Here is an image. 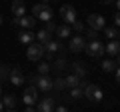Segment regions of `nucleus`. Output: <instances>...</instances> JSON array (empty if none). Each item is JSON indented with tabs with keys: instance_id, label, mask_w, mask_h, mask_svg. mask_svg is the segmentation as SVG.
Instances as JSON below:
<instances>
[{
	"instance_id": "obj_16",
	"label": "nucleus",
	"mask_w": 120,
	"mask_h": 112,
	"mask_svg": "<svg viewBox=\"0 0 120 112\" xmlns=\"http://www.w3.org/2000/svg\"><path fill=\"white\" fill-rule=\"evenodd\" d=\"M60 48H62V44H60L58 40H50V42H46V44H44V50H46L48 58H52V54H54V52H58Z\"/></svg>"
},
{
	"instance_id": "obj_10",
	"label": "nucleus",
	"mask_w": 120,
	"mask_h": 112,
	"mask_svg": "<svg viewBox=\"0 0 120 112\" xmlns=\"http://www.w3.org/2000/svg\"><path fill=\"white\" fill-rule=\"evenodd\" d=\"M56 108V102H54V96H46L38 102V110L36 112H54Z\"/></svg>"
},
{
	"instance_id": "obj_15",
	"label": "nucleus",
	"mask_w": 120,
	"mask_h": 112,
	"mask_svg": "<svg viewBox=\"0 0 120 112\" xmlns=\"http://www.w3.org/2000/svg\"><path fill=\"white\" fill-rule=\"evenodd\" d=\"M34 40H36V32L24 30V32H20V34H18V42H20V44H26V46H28V44H32Z\"/></svg>"
},
{
	"instance_id": "obj_30",
	"label": "nucleus",
	"mask_w": 120,
	"mask_h": 112,
	"mask_svg": "<svg viewBox=\"0 0 120 112\" xmlns=\"http://www.w3.org/2000/svg\"><path fill=\"white\" fill-rule=\"evenodd\" d=\"M44 30H48L52 34V32H56V24H54V20H50V22H46V26H44Z\"/></svg>"
},
{
	"instance_id": "obj_35",
	"label": "nucleus",
	"mask_w": 120,
	"mask_h": 112,
	"mask_svg": "<svg viewBox=\"0 0 120 112\" xmlns=\"http://www.w3.org/2000/svg\"><path fill=\"white\" fill-rule=\"evenodd\" d=\"M24 112H36V110H34V108H32V106H28V108H26Z\"/></svg>"
},
{
	"instance_id": "obj_9",
	"label": "nucleus",
	"mask_w": 120,
	"mask_h": 112,
	"mask_svg": "<svg viewBox=\"0 0 120 112\" xmlns=\"http://www.w3.org/2000/svg\"><path fill=\"white\" fill-rule=\"evenodd\" d=\"M22 100H24L26 106H34L36 100H38V88L36 86H28L24 90V96H22Z\"/></svg>"
},
{
	"instance_id": "obj_43",
	"label": "nucleus",
	"mask_w": 120,
	"mask_h": 112,
	"mask_svg": "<svg viewBox=\"0 0 120 112\" xmlns=\"http://www.w3.org/2000/svg\"><path fill=\"white\" fill-rule=\"evenodd\" d=\"M0 94H2V86H0Z\"/></svg>"
},
{
	"instance_id": "obj_20",
	"label": "nucleus",
	"mask_w": 120,
	"mask_h": 112,
	"mask_svg": "<svg viewBox=\"0 0 120 112\" xmlns=\"http://www.w3.org/2000/svg\"><path fill=\"white\" fill-rule=\"evenodd\" d=\"M70 32H72V28H70L68 24H62V26H56V36L58 38H68Z\"/></svg>"
},
{
	"instance_id": "obj_23",
	"label": "nucleus",
	"mask_w": 120,
	"mask_h": 112,
	"mask_svg": "<svg viewBox=\"0 0 120 112\" xmlns=\"http://www.w3.org/2000/svg\"><path fill=\"white\" fill-rule=\"evenodd\" d=\"M104 36L106 38H110V40H116V36H118V30H116L114 26H104Z\"/></svg>"
},
{
	"instance_id": "obj_22",
	"label": "nucleus",
	"mask_w": 120,
	"mask_h": 112,
	"mask_svg": "<svg viewBox=\"0 0 120 112\" xmlns=\"http://www.w3.org/2000/svg\"><path fill=\"white\" fill-rule=\"evenodd\" d=\"M2 104H4L8 110H12L14 104H16V98H14V94H4V98H2Z\"/></svg>"
},
{
	"instance_id": "obj_32",
	"label": "nucleus",
	"mask_w": 120,
	"mask_h": 112,
	"mask_svg": "<svg viewBox=\"0 0 120 112\" xmlns=\"http://www.w3.org/2000/svg\"><path fill=\"white\" fill-rule=\"evenodd\" d=\"M114 26H118V28H120V12L114 14Z\"/></svg>"
},
{
	"instance_id": "obj_1",
	"label": "nucleus",
	"mask_w": 120,
	"mask_h": 112,
	"mask_svg": "<svg viewBox=\"0 0 120 112\" xmlns=\"http://www.w3.org/2000/svg\"><path fill=\"white\" fill-rule=\"evenodd\" d=\"M30 80H32V86H36L40 92H44V94H50V92L54 90V80H52L50 76H40V74H36V76H32Z\"/></svg>"
},
{
	"instance_id": "obj_18",
	"label": "nucleus",
	"mask_w": 120,
	"mask_h": 112,
	"mask_svg": "<svg viewBox=\"0 0 120 112\" xmlns=\"http://www.w3.org/2000/svg\"><path fill=\"white\" fill-rule=\"evenodd\" d=\"M64 82H66V88H76V86H82V84H84V82L80 80V78L78 76H74V74H68V76L64 78Z\"/></svg>"
},
{
	"instance_id": "obj_36",
	"label": "nucleus",
	"mask_w": 120,
	"mask_h": 112,
	"mask_svg": "<svg viewBox=\"0 0 120 112\" xmlns=\"http://www.w3.org/2000/svg\"><path fill=\"white\" fill-rule=\"evenodd\" d=\"M0 112H4V104H2V100H0Z\"/></svg>"
},
{
	"instance_id": "obj_6",
	"label": "nucleus",
	"mask_w": 120,
	"mask_h": 112,
	"mask_svg": "<svg viewBox=\"0 0 120 112\" xmlns=\"http://www.w3.org/2000/svg\"><path fill=\"white\" fill-rule=\"evenodd\" d=\"M86 54L92 56V58H98V56L104 54V44L100 40H92V42L86 44Z\"/></svg>"
},
{
	"instance_id": "obj_19",
	"label": "nucleus",
	"mask_w": 120,
	"mask_h": 112,
	"mask_svg": "<svg viewBox=\"0 0 120 112\" xmlns=\"http://www.w3.org/2000/svg\"><path fill=\"white\" fill-rule=\"evenodd\" d=\"M84 86H86V84L76 86V88H70V90H68V98H70V100H78V98H82V96H84Z\"/></svg>"
},
{
	"instance_id": "obj_29",
	"label": "nucleus",
	"mask_w": 120,
	"mask_h": 112,
	"mask_svg": "<svg viewBox=\"0 0 120 112\" xmlns=\"http://www.w3.org/2000/svg\"><path fill=\"white\" fill-rule=\"evenodd\" d=\"M86 38H88V42H92V40H98V32L92 30V28H86Z\"/></svg>"
},
{
	"instance_id": "obj_28",
	"label": "nucleus",
	"mask_w": 120,
	"mask_h": 112,
	"mask_svg": "<svg viewBox=\"0 0 120 112\" xmlns=\"http://www.w3.org/2000/svg\"><path fill=\"white\" fill-rule=\"evenodd\" d=\"M10 76V68L6 64H0V80H8Z\"/></svg>"
},
{
	"instance_id": "obj_5",
	"label": "nucleus",
	"mask_w": 120,
	"mask_h": 112,
	"mask_svg": "<svg viewBox=\"0 0 120 112\" xmlns=\"http://www.w3.org/2000/svg\"><path fill=\"white\" fill-rule=\"evenodd\" d=\"M60 16H62L64 24H68V26H72L74 22L78 20V18H76V10H74V6H70V4L60 6Z\"/></svg>"
},
{
	"instance_id": "obj_13",
	"label": "nucleus",
	"mask_w": 120,
	"mask_h": 112,
	"mask_svg": "<svg viewBox=\"0 0 120 112\" xmlns=\"http://www.w3.org/2000/svg\"><path fill=\"white\" fill-rule=\"evenodd\" d=\"M70 66H72V74H74V76H78L80 80H82V78H86V74H88V68H86L82 62H78V60H76V62H72Z\"/></svg>"
},
{
	"instance_id": "obj_12",
	"label": "nucleus",
	"mask_w": 120,
	"mask_h": 112,
	"mask_svg": "<svg viewBox=\"0 0 120 112\" xmlns=\"http://www.w3.org/2000/svg\"><path fill=\"white\" fill-rule=\"evenodd\" d=\"M8 80L12 82L14 86H20V84H24V74H22L20 68H10V76Z\"/></svg>"
},
{
	"instance_id": "obj_4",
	"label": "nucleus",
	"mask_w": 120,
	"mask_h": 112,
	"mask_svg": "<svg viewBox=\"0 0 120 112\" xmlns=\"http://www.w3.org/2000/svg\"><path fill=\"white\" fill-rule=\"evenodd\" d=\"M84 98L90 100V102H100V100H102V90H100V86H96V84H86L84 86Z\"/></svg>"
},
{
	"instance_id": "obj_11",
	"label": "nucleus",
	"mask_w": 120,
	"mask_h": 112,
	"mask_svg": "<svg viewBox=\"0 0 120 112\" xmlns=\"http://www.w3.org/2000/svg\"><path fill=\"white\" fill-rule=\"evenodd\" d=\"M14 24L16 26H22V28H26V30H30V28H34V24H36V18L34 16H20V18H14Z\"/></svg>"
},
{
	"instance_id": "obj_40",
	"label": "nucleus",
	"mask_w": 120,
	"mask_h": 112,
	"mask_svg": "<svg viewBox=\"0 0 120 112\" xmlns=\"http://www.w3.org/2000/svg\"><path fill=\"white\" fill-rule=\"evenodd\" d=\"M42 2H44V4H48V0H42Z\"/></svg>"
},
{
	"instance_id": "obj_14",
	"label": "nucleus",
	"mask_w": 120,
	"mask_h": 112,
	"mask_svg": "<svg viewBox=\"0 0 120 112\" xmlns=\"http://www.w3.org/2000/svg\"><path fill=\"white\" fill-rule=\"evenodd\" d=\"M12 14L14 18H20L26 14V4H24V0H14L12 2Z\"/></svg>"
},
{
	"instance_id": "obj_17",
	"label": "nucleus",
	"mask_w": 120,
	"mask_h": 112,
	"mask_svg": "<svg viewBox=\"0 0 120 112\" xmlns=\"http://www.w3.org/2000/svg\"><path fill=\"white\" fill-rule=\"evenodd\" d=\"M104 52L110 54V56H118L120 54V42H118V40H110L108 46H104Z\"/></svg>"
},
{
	"instance_id": "obj_44",
	"label": "nucleus",
	"mask_w": 120,
	"mask_h": 112,
	"mask_svg": "<svg viewBox=\"0 0 120 112\" xmlns=\"http://www.w3.org/2000/svg\"><path fill=\"white\" fill-rule=\"evenodd\" d=\"M6 112H14V110H6Z\"/></svg>"
},
{
	"instance_id": "obj_31",
	"label": "nucleus",
	"mask_w": 120,
	"mask_h": 112,
	"mask_svg": "<svg viewBox=\"0 0 120 112\" xmlns=\"http://www.w3.org/2000/svg\"><path fill=\"white\" fill-rule=\"evenodd\" d=\"M70 28H74V30H76V32H82V30H84V24H82L80 20H76V22H74L72 26H70Z\"/></svg>"
},
{
	"instance_id": "obj_24",
	"label": "nucleus",
	"mask_w": 120,
	"mask_h": 112,
	"mask_svg": "<svg viewBox=\"0 0 120 112\" xmlns=\"http://www.w3.org/2000/svg\"><path fill=\"white\" fill-rule=\"evenodd\" d=\"M50 70H52L50 62H40V64H38V74H40V76H48Z\"/></svg>"
},
{
	"instance_id": "obj_41",
	"label": "nucleus",
	"mask_w": 120,
	"mask_h": 112,
	"mask_svg": "<svg viewBox=\"0 0 120 112\" xmlns=\"http://www.w3.org/2000/svg\"><path fill=\"white\" fill-rule=\"evenodd\" d=\"M0 26H2V16H0Z\"/></svg>"
},
{
	"instance_id": "obj_26",
	"label": "nucleus",
	"mask_w": 120,
	"mask_h": 112,
	"mask_svg": "<svg viewBox=\"0 0 120 112\" xmlns=\"http://www.w3.org/2000/svg\"><path fill=\"white\" fill-rule=\"evenodd\" d=\"M100 66H102L104 72H114V70H116V62L114 60H102V64H100Z\"/></svg>"
},
{
	"instance_id": "obj_37",
	"label": "nucleus",
	"mask_w": 120,
	"mask_h": 112,
	"mask_svg": "<svg viewBox=\"0 0 120 112\" xmlns=\"http://www.w3.org/2000/svg\"><path fill=\"white\" fill-rule=\"evenodd\" d=\"M116 8H118V12H120V0H116Z\"/></svg>"
},
{
	"instance_id": "obj_25",
	"label": "nucleus",
	"mask_w": 120,
	"mask_h": 112,
	"mask_svg": "<svg viewBox=\"0 0 120 112\" xmlns=\"http://www.w3.org/2000/svg\"><path fill=\"white\" fill-rule=\"evenodd\" d=\"M52 68H54L56 72H62V70L66 68V58H64V56L56 58V60H54V66H52Z\"/></svg>"
},
{
	"instance_id": "obj_34",
	"label": "nucleus",
	"mask_w": 120,
	"mask_h": 112,
	"mask_svg": "<svg viewBox=\"0 0 120 112\" xmlns=\"http://www.w3.org/2000/svg\"><path fill=\"white\" fill-rule=\"evenodd\" d=\"M116 80L120 82V66H118V68H116Z\"/></svg>"
},
{
	"instance_id": "obj_21",
	"label": "nucleus",
	"mask_w": 120,
	"mask_h": 112,
	"mask_svg": "<svg viewBox=\"0 0 120 112\" xmlns=\"http://www.w3.org/2000/svg\"><path fill=\"white\" fill-rule=\"evenodd\" d=\"M36 40H38L40 44H46V42H50V40H52V34H50L48 30H44V28H42V30L36 32Z\"/></svg>"
},
{
	"instance_id": "obj_39",
	"label": "nucleus",
	"mask_w": 120,
	"mask_h": 112,
	"mask_svg": "<svg viewBox=\"0 0 120 112\" xmlns=\"http://www.w3.org/2000/svg\"><path fill=\"white\" fill-rule=\"evenodd\" d=\"M118 42H120V30H118Z\"/></svg>"
},
{
	"instance_id": "obj_7",
	"label": "nucleus",
	"mask_w": 120,
	"mask_h": 112,
	"mask_svg": "<svg viewBox=\"0 0 120 112\" xmlns=\"http://www.w3.org/2000/svg\"><path fill=\"white\" fill-rule=\"evenodd\" d=\"M86 38L84 36H72L70 38V42H68V50L70 52H82V50H86Z\"/></svg>"
},
{
	"instance_id": "obj_33",
	"label": "nucleus",
	"mask_w": 120,
	"mask_h": 112,
	"mask_svg": "<svg viewBox=\"0 0 120 112\" xmlns=\"http://www.w3.org/2000/svg\"><path fill=\"white\" fill-rule=\"evenodd\" d=\"M54 112H68V108H66V106H56Z\"/></svg>"
},
{
	"instance_id": "obj_3",
	"label": "nucleus",
	"mask_w": 120,
	"mask_h": 112,
	"mask_svg": "<svg viewBox=\"0 0 120 112\" xmlns=\"http://www.w3.org/2000/svg\"><path fill=\"white\" fill-rule=\"evenodd\" d=\"M44 54H46V50H44V44H40V42H32V44H28V50H26L28 60L38 62Z\"/></svg>"
},
{
	"instance_id": "obj_2",
	"label": "nucleus",
	"mask_w": 120,
	"mask_h": 112,
	"mask_svg": "<svg viewBox=\"0 0 120 112\" xmlns=\"http://www.w3.org/2000/svg\"><path fill=\"white\" fill-rule=\"evenodd\" d=\"M32 16L38 18V20L50 22V20H52V8H50L48 4H44V2H40V4H34V8H32Z\"/></svg>"
},
{
	"instance_id": "obj_8",
	"label": "nucleus",
	"mask_w": 120,
	"mask_h": 112,
	"mask_svg": "<svg viewBox=\"0 0 120 112\" xmlns=\"http://www.w3.org/2000/svg\"><path fill=\"white\" fill-rule=\"evenodd\" d=\"M104 26H106L104 16H100V14H90V16H88V28L100 32V30H104Z\"/></svg>"
},
{
	"instance_id": "obj_27",
	"label": "nucleus",
	"mask_w": 120,
	"mask_h": 112,
	"mask_svg": "<svg viewBox=\"0 0 120 112\" xmlns=\"http://www.w3.org/2000/svg\"><path fill=\"white\" fill-rule=\"evenodd\" d=\"M54 90L56 92H62V90H66V82H64V78H54Z\"/></svg>"
},
{
	"instance_id": "obj_42",
	"label": "nucleus",
	"mask_w": 120,
	"mask_h": 112,
	"mask_svg": "<svg viewBox=\"0 0 120 112\" xmlns=\"http://www.w3.org/2000/svg\"><path fill=\"white\" fill-rule=\"evenodd\" d=\"M104 2H112V0H104Z\"/></svg>"
},
{
	"instance_id": "obj_38",
	"label": "nucleus",
	"mask_w": 120,
	"mask_h": 112,
	"mask_svg": "<svg viewBox=\"0 0 120 112\" xmlns=\"http://www.w3.org/2000/svg\"><path fill=\"white\" fill-rule=\"evenodd\" d=\"M116 62H118V64H120V54H118V56H116Z\"/></svg>"
}]
</instances>
